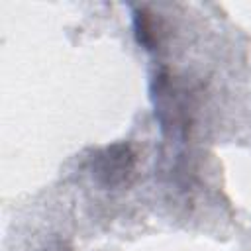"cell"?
I'll return each instance as SVG.
<instances>
[{"label": "cell", "mask_w": 251, "mask_h": 251, "mask_svg": "<svg viewBox=\"0 0 251 251\" xmlns=\"http://www.w3.org/2000/svg\"><path fill=\"white\" fill-rule=\"evenodd\" d=\"M135 151L127 143H116L100 153L92 161V171L96 180L106 188H118L131 180L135 171Z\"/></svg>", "instance_id": "6da1fadb"}, {"label": "cell", "mask_w": 251, "mask_h": 251, "mask_svg": "<svg viewBox=\"0 0 251 251\" xmlns=\"http://www.w3.org/2000/svg\"><path fill=\"white\" fill-rule=\"evenodd\" d=\"M133 24H135V35H137L139 45H143L145 49H155L159 43L155 20L145 10H141L139 14L133 16Z\"/></svg>", "instance_id": "7a4b0ae2"}]
</instances>
